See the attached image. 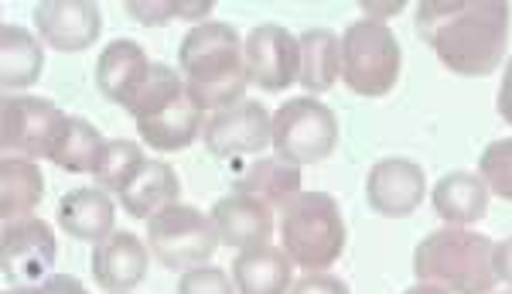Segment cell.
<instances>
[{
    "label": "cell",
    "instance_id": "10",
    "mask_svg": "<svg viewBox=\"0 0 512 294\" xmlns=\"http://www.w3.org/2000/svg\"><path fill=\"white\" fill-rule=\"evenodd\" d=\"M246 76L263 93H284L301 76V42L280 24H260L243 42Z\"/></svg>",
    "mask_w": 512,
    "mask_h": 294
},
{
    "label": "cell",
    "instance_id": "27",
    "mask_svg": "<svg viewBox=\"0 0 512 294\" xmlns=\"http://www.w3.org/2000/svg\"><path fill=\"white\" fill-rule=\"evenodd\" d=\"M144 151H140V144L134 141H106L103 147V158H99V168L93 171L96 178V189L103 192H123L130 182L137 178V171L144 168Z\"/></svg>",
    "mask_w": 512,
    "mask_h": 294
},
{
    "label": "cell",
    "instance_id": "18",
    "mask_svg": "<svg viewBox=\"0 0 512 294\" xmlns=\"http://www.w3.org/2000/svg\"><path fill=\"white\" fill-rule=\"evenodd\" d=\"M202 127H205V113L192 103L188 93L171 106H164L161 113H154V117L137 120L140 141L161 154L185 151L195 137H202Z\"/></svg>",
    "mask_w": 512,
    "mask_h": 294
},
{
    "label": "cell",
    "instance_id": "20",
    "mask_svg": "<svg viewBox=\"0 0 512 294\" xmlns=\"http://www.w3.org/2000/svg\"><path fill=\"white\" fill-rule=\"evenodd\" d=\"M233 284L239 294H287L291 291V257L277 247L239 250L233 264Z\"/></svg>",
    "mask_w": 512,
    "mask_h": 294
},
{
    "label": "cell",
    "instance_id": "24",
    "mask_svg": "<svg viewBox=\"0 0 512 294\" xmlns=\"http://www.w3.org/2000/svg\"><path fill=\"white\" fill-rule=\"evenodd\" d=\"M41 69H45V52L35 42V35L18 24H4L0 28V83L4 89L35 86Z\"/></svg>",
    "mask_w": 512,
    "mask_h": 294
},
{
    "label": "cell",
    "instance_id": "15",
    "mask_svg": "<svg viewBox=\"0 0 512 294\" xmlns=\"http://www.w3.org/2000/svg\"><path fill=\"white\" fill-rule=\"evenodd\" d=\"M147 260H151V247L130 230H117L110 240L96 243L93 250V277L103 291L127 294L134 291L147 274Z\"/></svg>",
    "mask_w": 512,
    "mask_h": 294
},
{
    "label": "cell",
    "instance_id": "36",
    "mask_svg": "<svg viewBox=\"0 0 512 294\" xmlns=\"http://www.w3.org/2000/svg\"><path fill=\"white\" fill-rule=\"evenodd\" d=\"M403 294H451V291L437 288V284H417V288H410V291H403Z\"/></svg>",
    "mask_w": 512,
    "mask_h": 294
},
{
    "label": "cell",
    "instance_id": "5",
    "mask_svg": "<svg viewBox=\"0 0 512 294\" xmlns=\"http://www.w3.org/2000/svg\"><path fill=\"white\" fill-rule=\"evenodd\" d=\"M403 69V48L386 24L352 21L342 35V83L355 96L379 100L396 86Z\"/></svg>",
    "mask_w": 512,
    "mask_h": 294
},
{
    "label": "cell",
    "instance_id": "4",
    "mask_svg": "<svg viewBox=\"0 0 512 294\" xmlns=\"http://www.w3.org/2000/svg\"><path fill=\"white\" fill-rule=\"evenodd\" d=\"M280 240L294 267L308 274L328 271L345 253V219L328 192H301L280 209Z\"/></svg>",
    "mask_w": 512,
    "mask_h": 294
},
{
    "label": "cell",
    "instance_id": "6",
    "mask_svg": "<svg viewBox=\"0 0 512 294\" xmlns=\"http://www.w3.org/2000/svg\"><path fill=\"white\" fill-rule=\"evenodd\" d=\"M147 247L168 271H192L212 260L222 240L209 212L175 202L154 219H147Z\"/></svg>",
    "mask_w": 512,
    "mask_h": 294
},
{
    "label": "cell",
    "instance_id": "14",
    "mask_svg": "<svg viewBox=\"0 0 512 294\" xmlns=\"http://www.w3.org/2000/svg\"><path fill=\"white\" fill-rule=\"evenodd\" d=\"M212 223L219 230L222 247H233V250L267 247V240L274 236V209L267 202L253 199V195L233 192L212 206Z\"/></svg>",
    "mask_w": 512,
    "mask_h": 294
},
{
    "label": "cell",
    "instance_id": "22",
    "mask_svg": "<svg viewBox=\"0 0 512 294\" xmlns=\"http://www.w3.org/2000/svg\"><path fill=\"white\" fill-rule=\"evenodd\" d=\"M301 83L308 93H328L342 79V38L328 28H311L301 38Z\"/></svg>",
    "mask_w": 512,
    "mask_h": 294
},
{
    "label": "cell",
    "instance_id": "11",
    "mask_svg": "<svg viewBox=\"0 0 512 294\" xmlns=\"http://www.w3.org/2000/svg\"><path fill=\"white\" fill-rule=\"evenodd\" d=\"M202 141L216 158H233V154H256L267 144H274V117L267 106L256 100L233 103L219 113H209L202 127Z\"/></svg>",
    "mask_w": 512,
    "mask_h": 294
},
{
    "label": "cell",
    "instance_id": "1",
    "mask_svg": "<svg viewBox=\"0 0 512 294\" xmlns=\"http://www.w3.org/2000/svg\"><path fill=\"white\" fill-rule=\"evenodd\" d=\"M414 18L420 38L454 76H492L506 55L512 24L506 0H424Z\"/></svg>",
    "mask_w": 512,
    "mask_h": 294
},
{
    "label": "cell",
    "instance_id": "7",
    "mask_svg": "<svg viewBox=\"0 0 512 294\" xmlns=\"http://www.w3.org/2000/svg\"><path fill=\"white\" fill-rule=\"evenodd\" d=\"M338 144V120L315 96H297L274 113V151L291 165H318Z\"/></svg>",
    "mask_w": 512,
    "mask_h": 294
},
{
    "label": "cell",
    "instance_id": "23",
    "mask_svg": "<svg viewBox=\"0 0 512 294\" xmlns=\"http://www.w3.org/2000/svg\"><path fill=\"white\" fill-rule=\"evenodd\" d=\"M45 195V175L28 158H4L0 161V216L4 223L24 219L38 209Z\"/></svg>",
    "mask_w": 512,
    "mask_h": 294
},
{
    "label": "cell",
    "instance_id": "19",
    "mask_svg": "<svg viewBox=\"0 0 512 294\" xmlns=\"http://www.w3.org/2000/svg\"><path fill=\"white\" fill-rule=\"evenodd\" d=\"M489 185L472 171H451L434 185V212L448 226H472L489 216Z\"/></svg>",
    "mask_w": 512,
    "mask_h": 294
},
{
    "label": "cell",
    "instance_id": "21",
    "mask_svg": "<svg viewBox=\"0 0 512 294\" xmlns=\"http://www.w3.org/2000/svg\"><path fill=\"white\" fill-rule=\"evenodd\" d=\"M181 195V182L168 161H147L137 178L120 192V206L134 219H154L158 212L175 206Z\"/></svg>",
    "mask_w": 512,
    "mask_h": 294
},
{
    "label": "cell",
    "instance_id": "34",
    "mask_svg": "<svg viewBox=\"0 0 512 294\" xmlns=\"http://www.w3.org/2000/svg\"><path fill=\"white\" fill-rule=\"evenodd\" d=\"M495 106H499V117L512 127V59L506 62V76H502L499 100H495Z\"/></svg>",
    "mask_w": 512,
    "mask_h": 294
},
{
    "label": "cell",
    "instance_id": "8",
    "mask_svg": "<svg viewBox=\"0 0 512 294\" xmlns=\"http://www.w3.org/2000/svg\"><path fill=\"white\" fill-rule=\"evenodd\" d=\"M65 113L41 96H4L0 100V147L7 158H52L65 130Z\"/></svg>",
    "mask_w": 512,
    "mask_h": 294
},
{
    "label": "cell",
    "instance_id": "3",
    "mask_svg": "<svg viewBox=\"0 0 512 294\" xmlns=\"http://www.w3.org/2000/svg\"><path fill=\"white\" fill-rule=\"evenodd\" d=\"M495 243L465 226H444L427 233L414 250V274L420 284H437L451 294H492Z\"/></svg>",
    "mask_w": 512,
    "mask_h": 294
},
{
    "label": "cell",
    "instance_id": "35",
    "mask_svg": "<svg viewBox=\"0 0 512 294\" xmlns=\"http://www.w3.org/2000/svg\"><path fill=\"white\" fill-rule=\"evenodd\" d=\"M362 7V14H366V21H376V24H383L386 18H393V14H400L403 11V4H359Z\"/></svg>",
    "mask_w": 512,
    "mask_h": 294
},
{
    "label": "cell",
    "instance_id": "31",
    "mask_svg": "<svg viewBox=\"0 0 512 294\" xmlns=\"http://www.w3.org/2000/svg\"><path fill=\"white\" fill-rule=\"evenodd\" d=\"M291 294H352V291H349V284H345L342 277H335L328 271H318V274L301 277V281L294 284Z\"/></svg>",
    "mask_w": 512,
    "mask_h": 294
},
{
    "label": "cell",
    "instance_id": "32",
    "mask_svg": "<svg viewBox=\"0 0 512 294\" xmlns=\"http://www.w3.org/2000/svg\"><path fill=\"white\" fill-rule=\"evenodd\" d=\"M38 291L41 294H89L72 274H52L48 281L38 284Z\"/></svg>",
    "mask_w": 512,
    "mask_h": 294
},
{
    "label": "cell",
    "instance_id": "12",
    "mask_svg": "<svg viewBox=\"0 0 512 294\" xmlns=\"http://www.w3.org/2000/svg\"><path fill=\"white\" fill-rule=\"evenodd\" d=\"M427 195V175L417 161L383 158L366 175V199L379 216L407 219L420 209Z\"/></svg>",
    "mask_w": 512,
    "mask_h": 294
},
{
    "label": "cell",
    "instance_id": "37",
    "mask_svg": "<svg viewBox=\"0 0 512 294\" xmlns=\"http://www.w3.org/2000/svg\"><path fill=\"white\" fill-rule=\"evenodd\" d=\"M4 294H41L38 288H11V291H4Z\"/></svg>",
    "mask_w": 512,
    "mask_h": 294
},
{
    "label": "cell",
    "instance_id": "29",
    "mask_svg": "<svg viewBox=\"0 0 512 294\" xmlns=\"http://www.w3.org/2000/svg\"><path fill=\"white\" fill-rule=\"evenodd\" d=\"M178 294H236L233 281L219 267H192V271L181 274Z\"/></svg>",
    "mask_w": 512,
    "mask_h": 294
},
{
    "label": "cell",
    "instance_id": "2",
    "mask_svg": "<svg viewBox=\"0 0 512 294\" xmlns=\"http://www.w3.org/2000/svg\"><path fill=\"white\" fill-rule=\"evenodd\" d=\"M178 62L188 96L202 113H219L226 106L246 100L243 93L250 86V76H246L243 42H239L233 24H195L181 38Z\"/></svg>",
    "mask_w": 512,
    "mask_h": 294
},
{
    "label": "cell",
    "instance_id": "26",
    "mask_svg": "<svg viewBox=\"0 0 512 294\" xmlns=\"http://www.w3.org/2000/svg\"><path fill=\"white\" fill-rule=\"evenodd\" d=\"M103 147L106 141L99 137V130L89 120L69 117L48 161H55L62 171H72V175H93L99 168V158H103Z\"/></svg>",
    "mask_w": 512,
    "mask_h": 294
},
{
    "label": "cell",
    "instance_id": "25",
    "mask_svg": "<svg viewBox=\"0 0 512 294\" xmlns=\"http://www.w3.org/2000/svg\"><path fill=\"white\" fill-rule=\"evenodd\" d=\"M236 192L267 202L270 209H284L294 195H301V168L284 158H260L239 175Z\"/></svg>",
    "mask_w": 512,
    "mask_h": 294
},
{
    "label": "cell",
    "instance_id": "38",
    "mask_svg": "<svg viewBox=\"0 0 512 294\" xmlns=\"http://www.w3.org/2000/svg\"><path fill=\"white\" fill-rule=\"evenodd\" d=\"M506 294H512V291H506Z\"/></svg>",
    "mask_w": 512,
    "mask_h": 294
},
{
    "label": "cell",
    "instance_id": "33",
    "mask_svg": "<svg viewBox=\"0 0 512 294\" xmlns=\"http://www.w3.org/2000/svg\"><path fill=\"white\" fill-rule=\"evenodd\" d=\"M492 264H495V277H499V281H506L512 288V236H509V240L495 243Z\"/></svg>",
    "mask_w": 512,
    "mask_h": 294
},
{
    "label": "cell",
    "instance_id": "16",
    "mask_svg": "<svg viewBox=\"0 0 512 294\" xmlns=\"http://www.w3.org/2000/svg\"><path fill=\"white\" fill-rule=\"evenodd\" d=\"M154 62L147 59V52L130 38H117L103 48L96 62V89L106 96L110 103H120L127 110L134 103V96L140 93V86L147 83Z\"/></svg>",
    "mask_w": 512,
    "mask_h": 294
},
{
    "label": "cell",
    "instance_id": "9",
    "mask_svg": "<svg viewBox=\"0 0 512 294\" xmlns=\"http://www.w3.org/2000/svg\"><path fill=\"white\" fill-rule=\"evenodd\" d=\"M55 253H59V243H55V233L45 219L24 216L14 219V223H4V233H0V264H4V277L11 284L28 288V284L48 281Z\"/></svg>",
    "mask_w": 512,
    "mask_h": 294
},
{
    "label": "cell",
    "instance_id": "30",
    "mask_svg": "<svg viewBox=\"0 0 512 294\" xmlns=\"http://www.w3.org/2000/svg\"><path fill=\"white\" fill-rule=\"evenodd\" d=\"M123 11L130 14L137 24H147V28H158V24H171L178 21V4L175 0H158V4H144V0H130Z\"/></svg>",
    "mask_w": 512,
    "mask_h": 294
},
{
    "label": "cell",
    "instance_id": "13",
    "mask_svg": "<svg viewBox=\"0 0 512 294\" xmlns=\"http://www.w3.org/2000/svg\"><path fill=\"white\" fill-rule=\"evenodd\" d=\"M35 28L55 52H86L103 31V14L89 0H48L35 7Z\"/></svg>",
    "mask_w": 512,
    "mask_h": 294
},
{
    "label": "cell",
    "instance_id": "28",
    "mask_svg": "<svg viewBox=\"0 0 512 294\" xmlns=\"http://www.w3.org/2000/svg\"><path fill=\"white\" fill-rule=\"evenodd\" d=\"M478 178L489 185L492 195L512 202V137L492 141L478 158Z\"/></svg>",
    "mask_w": 512,
    "mask_h": 294
},
{
    "label": "cell",
    "instance_id": "17",
    "mask_svg": "<svg viewBox=\"0 0 512 294\" xmlns=\"http://www.w3.org/2000/svg\"><path fill=\"white\" fill-rule=\"evenodd\" d=\"M113 223H117V209H113L110 192L103 189H76L65 192L59 202V226L76 240L103 243L110 240Z\"/></svg>",
    "mask_w": 512,
    "mask_h": 294
}]
</instances>
